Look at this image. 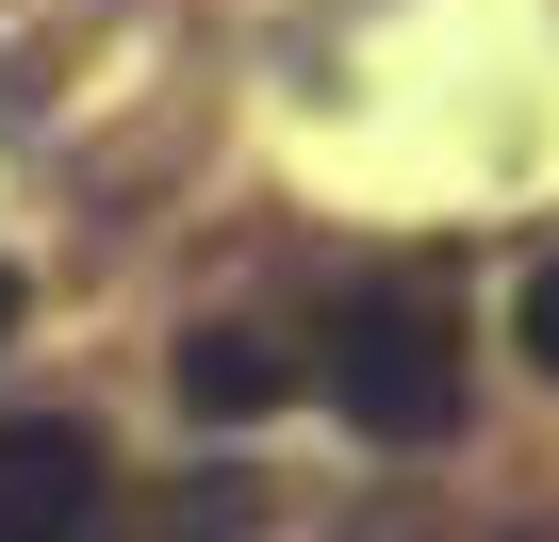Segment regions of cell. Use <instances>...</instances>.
Here are the masks:
<instances>
[{
    "label": "cell",
    "instance_id": "obj_1",
    "mask_svg": "<svg viewBox=\"0 0 559 542\" xmlns=\"http://www.w3.org/2000/svg\"><path fill=\"white\" fill-rule=\"evenodd\" d=\"M313 395H330L362 444H444V427H461V297L428 280V263L362 280V297L313 329Z\"/></svg>",
    "mask_w": 559,
    "mask_h": 542
},
{
    "label": "cell",
    "instance_id": "obj_2",
    "mask_svg": "<svg viewBox=\"0 0 559 542\" xmlns=\"http://www.w3.org/2000/svg\"><path fill=\"white\" fill-rule=\"evenodd\" d=\"M0 542H99V427L83 411L0 427Z\"/></svg>",
    "mask_w": 559,
    "mask_h": 542
},
{
    "label": "cell",
    "instance_id": "obj_3",
    "mask_svg": "<svg viewBox=\"0 0 559 542\" xmlns=\"http://www.w3.org/2000/svg\"><path fill=\"white\" fill-rule=\"evenodd\" d=\"M280 395H297V362H280L263 329H198V346H181V411H230V427H247V411H280Z\"/></svg>",
    "mask_w": 559,
    "mask_h": 542
},
{
    "label": "cell",
    "instance_id": "obj_4",
    "mask_svg": "<svg viewBox=\"0 0 559 542\" xmlns=\"http://www.w3.org/2000/svg\"><path fill=\"white\" fill-rule=\"evenodd\" d=\"M526 362L559 378V263H543V280H526Z\"/></svg>",
    "mask_w": 559,
    "mask_h": 542
},
{
    "label": "cell",
    "instance_id": "obj_5",
    "mask_svg": "<svg viewBox=\"0 0 559 542\" xmlns=\"http://www.w3.org/2000/svg\"><path fill=\"white\" fill-rule=\"evenodd\" d=\"M0 329H17V263H0Z\"/></svg>",
    "mask_w": 559,
    "mask_h": 542
}]
</instances>
